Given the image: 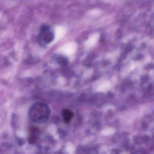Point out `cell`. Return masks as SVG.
I'll return each instance as SVG.
<instances>
[{
    "label": "cell",
    "mask_w": 154,
    "mask_h": 154,
    "mask_svg": "<svg viewBox=\"0 0 154 154\" xmlns=\"http://www.w3.org/2000/svg\"><path fill=\"white\" fill-rule=\"evenodd\" d=\"M50 112L49 108L47 104L43 103H37L30 108L29 118L34 122L43 123L48 119Z\"/></svg>",
    "instance_id": "obj_1"
},
{
    "label": "cell",
    "mask_w": 154,
    "mask_h": 154,
    "mask_svg": "<svg viewBox=\"0 0 154 154\" xmlns=\"http://www.w3.org/2000/svg\"><path fill=\"white\" fill-rule=\"evenodd\" d=\"M62 115L65 122L68 123H69L72 119L74 113L70 110L68 109H64L62 111Z\"/></svg>",
    "instance_id": "obj_4"
},
{
    "label": "cell",
    "mask_w": 154,
    "mask_h": 154,
    "mask_svg": "<svg viewBox=\"0 0 154 154\" xmlns=\"http://www.w3.org/2000/svg\"><path fill=\"white\" fill-rule=\"evenodd\" d=\"M40 130L37 127H32L29 131L28 141L30 144H33L36 142L39 135Z\"/></svg>",
    "instance_id": "obj_3"
},
{
    "label": "cell",
    "mask_w": 154,
    "mask_h": 154,
    "mask_svg": "<svg viewBox=\"0 0 154 154\" xmlns=\"http://www.w3.org/2000/svg\"><path fill=\"white\" fill-rule=\"evenodd\" d=\"M54 34L47 26H44L40 29L39 40L41 43L49 44L54 39Z\"/></svg>",
    "instance_id": "obj_2"
},
{
    "label": "cell",
    "mask_w": 154,
    "mask_h": 154,
    "mask_svg": "<svg viewBox=\"0 0 154 154\" xmlns=\"http://www.w3.org/2000/svg\"><path fill=\"white\" fill-rule=\"evenodd\" d=\"M58 63L62 65H65L67 63V60L63 57H59L57 59Z\"/></svg>",
    "instance_id": "obj_5"
}]
</instances>
